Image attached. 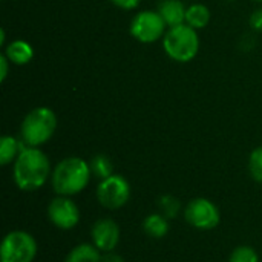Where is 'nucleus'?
<instances>
[{
    "mask_svg": "<svg viewBox=\"0 0 262 262\" xmlns=\"http://www.w3.org/2000/svg\"><path fill=\"white\" fill-rule=\"evenodd\" d=\"M92 178L91 166L80 157H68L57 163L51 175V184L57 195L74 196L83 192Z\"/></svg>",
    "mask_w": 262,
    "mask_h": 262,
    "instance_id": "f03ea898",
    "label": "nucleus"
},
{
    "mask_svg": "<svg viewBox=\"0 0 262 262\" xmlns=\"http://www.w3.org/2000/svg\"><path fill=\"white\" fill-rule=\"evenodd\" d=\"M3 54L8 57L11 64L25 66V64L32 61V58H34V48L28 41H25L21 38H17V40L9 41L5 46V52Z\"/></svg>",
    "mask_w": 262,
    "mask_h": 262,
    "instance_id": "f8f14e48",
    "label": "nucleus"
},
{
    "mask_svg": "<svg viewBox=\"0 0 262 262\" xmlns=\"http://www.w3.org/2000/svg\"><path fill=\"white\" fill-rule=\"evenodd\" d=\"M249 170L252 178L262 184V146L256 147L249 158Z\"/></svg>",
    "mask_w": 262,
    "mask_h": 262,
    "instance_id": "aec40b11",
    "label": "nucleus"
},
{
    "mask_svg": "<svg viewBox=\"0 0 262 262\" xmlns=\"http://www.w3.org/2000/svg\"><path fill=\"white\" fill-rule=\"evenodd\" d=\"M250 26L256 32H262V6L258 8L256 11H253V14L250 17Z\"/></svg>",
    "mask_w": 262,
    "mask_h": 262,
    "instance_id": "412c9836",
    "label": "nucleus"
},
{
    "mask_svg": "<svg viewBox=\"0 0 262 262\" xmlns=\"http://www.w3.org/2000/svg\"><path fill=\"white\" fill-rule=\"evenodd\" d=\"M255 2H258V3H262V0H255Z\"/></svg>",
    "mask_w": 262,
    "mask_h": 262,
    "instance_id": "a878e982",
    "label": "nucleus"
},
{
    "mask_svg": "<svg viewBox=\"0 0 262 262\" xmlns=\"http://www.w3.org/2000/svg\"><path fill=\"white\" fill-rule=\"evenodd\" d=\"M9 64H11V61L8 60V57H6L5 54H2V55H0V81H2V83L8 78Z\"/></svg>",
    "mask_w": 262,
    "mask_h": 262,
    "instance_id": "5701e85b",
    "label": "nucleus"
},
{
    "mask_svg": "<svg viewBox=\"0 0 262 262\" xmlns=\"http://www.w3.org/2000/svg\"><path fill=\"white\" fill-rule=\"evenodd\" d=\"M226 2H236V0H226Z\"/></svg>",
    "mask_w": 262,
    "mask_h": 262,
    "instance_id": "bb28decb",
    "label": "nucleus"
},
{
    "mask_svg": "<svg viewBox=\"0 0 262 262\" xmlns=\"http://www.w3.org/2000/svg\"><path fill=\"white\" fill-rule=\"evenodd\" d=\"M130 198V184L121 175H111L104 180H100L97 186V200L98 203L109 210L121 209L127 204Z\"/></svg>",
    "mask_w": 262,
    "mask_h": 262,
    "instance_id": "0eeeda50",
    "label": "nucleus"
},
{
    "mask_svg": "<svg viewBox=\"0 0 262 262\" xmlns=\"http://www.w3.org/2000/svg\"><path fill=\"white\" fill-rule=\"evenodd\" d=\"M49 221L60 230H71L80 221V209L71 196L57 195L48 206Z\"/></svg>",
    "mask_w": 262,
    "mask_h": 262,
    "instance_id": "1a4fd4ad",
    "label": "nucleus"
},
{
    "mask_svg": "<svg viewBox=\"0 0 262 262\" xmlns=\"http://www.w3.org/2000/svg\"><path fill=\"white\" fill-rule=\"evenodd\" d=\"M157 11L166 21L167 28H173L186 23V11L187 6L183 0H160Z\"/></svg>",
    "mask_w": 262,
    "mask_h": 262,
    "instance_id": "9b49d317",
    "label": "nucleus"
},
{
    "mask_svg": "<svg viewBox=\"0 0 262 262\" xmlns=\"http://www.w3.org/2000/svg\"><path fill=\"white\" fill-rule=\"evenodd\" d=\"M210 9L203 5V3H193L190 6H187L186 11V25L192 26L193 29H203L209 25L210 21Z\"/></svg>",
    "mask_w": 262,
    "mask_h": 262,
    "instance_id": "2eb2a0df",
    "label": "nucleus"
},
{
    "mask_svg": "<svg viewBox=\"0 0 262 262\" xmlns=\"http://www.w3.org/2000/svg\"><path fill=\"white\" fill-rule=\"evenodd\" d=\"M101 262H124L123 256L115 252H106L101 255Z\"/></svg>",
    "mask_w": 262,
    "mask_h": 262,
    "instance_id": "b1692460",
    "label": "nucleus"
},
{
    "mask_svg": "<svg viewBox=\"0 0 262 262\" xmlns=\"http://www.w3.org/2000/svg\"><path fill=\"white\" fill-rule=\"evenodd\" d=\"M157 204H158L160 213H163L167 220L177 218L181 213V210H183L181 201L177 196H173V195H161L158 198Z\"/></svg>",
    "mask_w": 262,
    "mask_h": 262,
    "instance_id": "a211bd4d",
    "label": "nucleus"
},
{
    "mask_svg": "<svg viewBox=\"0 0 262 262\" xmlns=\"http://www.w3.org/2000/svg\"><path fill=\"white\" fill-rule=\"evenodd\" d=\"M5 38H6L5 29H0V46H6V45H5Z\"/></svg>",
    "mask_w": 262,
    "mask_h": 262,
    "instance_id": "393cba45",
    "label": "nucleus"
},
{
    "mask_svg": "<svg viewBox=\"0 0 262 262\" xmlns=\"http://www.w3.org/2000/svg\"><path fill=\"white\" fill-rule=\"evenodd\" d=\"M163 49L169 58L178 63L192 61L200 51V35L192 26L183 23L169 28L163 37Z\"/></svg>",
    "mask_w": 262,
    "mask_h": 262,
    "instance_id": "20e7f679",
    "label": "nucleus"
},
{
    "mask_svg": "<svg viewBox=\"0 0 262 262\" xmlns=\"http://www.w3.org/2000/svg\"><path fill=\"white\" fill-rule=\"evenodd\" d=\"M37 256V241L25 230L9 232L2 243L0 262H32Z\"/></svg>",
    "mask_w": 262,
    "mask_h": 262,
    "instance_id": "39448f33",
    "label": "nucleus"
},
{
    "mask_svg": "<svg viewBox=\"0 0 262 262\" xmlns=\"http://www.w3.org/2000/svg\"><path fill=\"white\" fill-rule=\"evenodd\" d=\"M229 262H259V256L253 247L239 246L232 252Z\"/></svg>",
    "mask_w": 262,
    "mask_h": 262,
    "instance_id": "6ab92c4d",
    "label": "nucleus"
},
{
    "mask_svg": "<svg viewBox=\"0 0 262 262\" xmlns=\"http://www.w3.org/2000/svg\"><path fill=\"white\" fill-rule=\"evenodd\" d=\"M51 175V161L40 147L25 146L12 166L14 183L23 192L38 190L48 183Z\"/></svg>",
    "mask_w": 262,
    "mask_h": 262,
    "instance_id": "f257e3e1",
    "label": "nucleus"
},
{
    "mask_svg": "<svg viewBox=\"0 0 262 262\" xmlns=\"http://www.w3.org/2000/svg\"><path fill=\"white\" fill-rule=\"evenodd\" d=\"M92 244L103 253L114 252L120 243L121 230L120 226L111 218H101L94 223L91 230Z\"/></svg>",
    "mask_w": 262,
    "mask_h": 262,
    "instance_id": "9d476101",
    "label": "nucleus"
},
{
    "mask_svg": "<svg viewBox=\"0 0 262 262\" xmlns=\"http://www.w3.org/2000/svg\"><path fill=\"white\" fill-rule=\"evenodd\" d=\"M64 262H101V252L94 244H78L66 256Z\"/></svg>",
    "mask_w": 262,
    "mask_h": 262,
    "instance_id": "dca6fc26",
    "label": "nucleus"
},
{
    "mask_svg": "<svg viewBox=\"0 0 262 262\" xmlns=\"http://www.w3.org/2000/svg\"><path fill=\"white\" fill-rule=\"evenodd\" d=\"M143 230L154 239H161L169 233V220L163 213H150L143 220Z\"/></svg>",
    "mask_w": 262,
    "mask_h": 262,
    "instance_id": "4468645a",
    "label": "nucleus"
},
{
    "mask_svg": "<svg viewBox=\"0 0 262 262\" xmlns=\"http://www.w3.org/2000/svg\"><path fill=\"white\" fill-rule=\"evenodd\" d=\"M111 3H114L120 9L130 11V9H135L140 5V0H111Z\"/></svg>",
    "mask_w": 262,
    "mask_h": 262,
    "instance_id": "4be33fe9",
    "label": "nucleus"
},
{
    "mask_svg": "<svg viewBox=\"0 0 262 262\" xmlns=\"http://www.w3.org/2000/svg\"><path fill=\"white\" fill-rule=\"evenodd\" d=\"M167 25L157 9H144L134 15L129 32L140 43H155L160 38L163 40L167 32Z\"/></svg>",
    "mask_w": 262,
    "mask_h": 262,
    "instance_id": "423d86ee",
    "label": "nucleus"
},
{
    "mask_svg": "<svg viewBox=\"0 0 262 262\" xmlns=\"http://www.w3.org/2000/svg\"><path fill=\"white\" fill-rule=\"evenodd\" d=\"M186 221L198 230H213L221 221L218 206L207 198H193L184 209Z\"/></svg>",
    "mask_w": 262,
    "mask_h": 262,
    "instance_id": "6e6552de",
    "label": "nucleus"
},
{
    "mask_svg": "<svg viewBox=\"0 0 262 262\" xmlns=\"http://www.w3.org/2000/svg\"><path fill=\"white\" fill-rule=\"evenodd\" d=\"M57 130V115L51 107L38 106L31 109L20 124V140L31 147L46 144Z\"/></svg>",
    "mask_w": 262,
    "mask_h": 262,
    "instance_id": "7ed1b4c3",
    "label": "nucleus"
},
{
    "mask_svg": "<svg viewBox=\"0 0 262 262\" xmlns=\"http://www.w3.org/2000/svg\"><path fill=\"white\" fill-rule=\"evenodd\" d=\"M91 172H92V177H97L98 180H104L111 175H114V166H112V161L107 155L104 154H98L95 155L91 163Z\"/></svg>",
    "mask_w": 262,
    "mask_h": 262,
    "instance_id": "f3484780",
    "label": "nucleus"
},
{
    "mask_svg": "<svg viewBox=\"0 0 262 262\" xmlns=\"http://www.w3.org/2000/svg\"><path fill=\"white\" fill-rule=\"evenodd\" d=\"M25 146L26 144L21 140H18L12 135H3L0 138V164L8 166V164L14 163Z\"/></svg>",
    "mask_w": 262,
    "mask_h": 262,
    "instance_id": "ddd939ff",
    "label": "nucleus"
}]
</instances>
